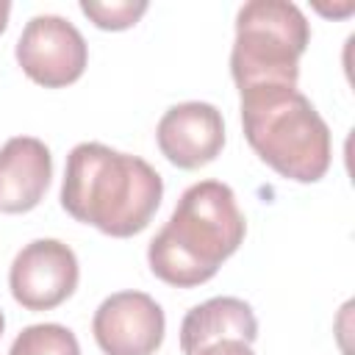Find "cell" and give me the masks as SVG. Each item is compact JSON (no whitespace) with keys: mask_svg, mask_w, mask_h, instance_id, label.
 I'll use <instances>...</instances> for the list:
<instances>
[{"mask_svg":"<svg viewBox=\"0 0 355 355\" xmlns=\"http://www.w3.org/2000/svg\"><path fill=\"white\" fill-rule=\"evenodd\" d=\"M8 355H80V347L69 327L44 322L25 327L14 338Z\"/></svg>","mask_w":355,"mask_h":355,"instance_id":"obj_11","label":"cell"},{"mask_svg":"<svg viewBox=\"0 0 355 355\" xmlns=\"http://www.w3.org/2000/svg\"><path fill=\"white\" fill-rule=\"evenodd\" d=\"M78 275V258L64 241L36 239L17 252L8 286L25 311H50L72 297Z\"/></svg>","mask_w":355,"mask_h":355,"instance_id":"obj_6","label":"cell"},{"mask_svg":"<svg viewBox=\"0 0 355 355\" xmlns=\"http://www.w3.org/2000/svg\"><path fill=\"white\" fill-rule=\"evenodd\" d=\"M247 222L236 194L222 180H200L189 186L169 222L147 247L150 269L175 288H194L211 280L244 241Z\"/></svg>","mask_w":355,"mask_h":355,"instance_id":"obj_2","label":"cell"},{"mask_svg":"<svg viewBox=\"0 0 355 355\" xmlns=\"http://www.w3.org/2000/svg\"><path fill=\"white\" fill-rule=\"evenodd\" d=\"M8 14H11V3L0 0V33H3V31H6V25H8Z\"/></svg>","mask_w":355,"mask_h":355,"instance_id":"obj_14","label":"cell"},{"mask_svg":"<svg viewBox=\"0 0 355 355\" xmlns=\"http://www.w3.org/2000/svg\"><path fill=\"white\" fill-rule=\"evenodd\" d=\"M3 327H6V316H3V311H0V336H3Z\"/></svg>","mask_w":355,"mask_h":355,"instance_id":"obj_15","label":"cell"},{"mask_svg":"<svg viewBox=\"0 0 355 355\" xmlns=\"http://www.w3.org/2000/svg\"><path fill=\"white\" fill-rule=\"evenodd\" d=\"M86 61V39L69 19L58 14L33 17L17 42V64L33 83L44 89L75 83L83 75Z\"/></svg>","mask_w":355,"mask_h":355,"instance_id":"obj_5","label":"cell"},{"mask_svg":"<svg viewBox=\"0 0 355 355\" xmlns=\"http://www.w3.org/2000/svg\"><path fill=\"white\" fill-rule=\"evenodd\" d=\"M53 178V155L36 136H14L0 147V211L36 208Z\"/></svg>","mask_w":355,"mask_h":355,"instance_id":"obj_9","label":"cell"},{"mask_svg":"<svg viewBox=\"0 0 355 355\" xmlns=\"http://www.w3.org/2000/svg\"><path fill=\"white\" fill-rule=\"evenodd\" d=\"M197 355H255L252 347L247 341H239V338H227V341H219V344H211L205 347L202 352Z\"/></svg>","mask_w":355,"mask_h":355,"instance_id":"obj_13","label":"cell"},{"mask_svg":"<svg viewBox=\"0 0 355 355\" xmlns=\"http://www.w3.org/2000/svg\"><path fill=\"white\" fill-rule=\"evenodd\" d=\"M241 125L250 147L280 178L316 183L330 169V128L300 89L258 86L241 92Z\"/></svg>","mask_w":355,"mask_h":355,"instance_id":"obj_3","label":"cell"},{"mask_svg":"<svg viewBox=\"0 0 355 355\" xmlns=\"http://www.w3.org/2000/svg\"><path fill=\"white\" fill-rule=\"evenodd\" d=\"M164 197L161 175L139 155L116 153L100 141H80L67 155L61 205L105 236L141 233Z\"/></svg>","mask_w":355,"mask_h":355,"instance_id":"obj_1","label":"cell"},{"mask_svg":"<svg viewBox=\"0 0 355 355\" xmlns=\"http://www.w3.org/2000/svg\"><path fill=\"white\" fill-rule=\"evenodd\" d=\"M161 155L178 169H200L225 147V122L216 105L189 100L172 105L155 128Z\"/></svg>","mask_w":355,"mask_h":355,"instance_id":"obj_8","label":"cell"},{"mask_svg":"<svg viewBox=\"0 0 355 355\" xmlns=\"http://www.w3.org/2000/svg\"><path fill=\"white\" fill-rule=\"evenodd\" d=\"M80 11L103 31H125L130 25L139 22V17L147 11V3L144 0H114V3H92V0H83L80 3Z\"/></svg>","mask_w":355,"mask_h":355,"instance_id":"obj_12","label":"cell"},{"mask_svg":"<svg viewBox=\"0 0 355 355\" xmlns=\"http://www.w3.org/2000/svg\"><path fill=\"white\" fill-rule=\"evenodd\" d=\"M258 336V322L252 308L239 297H214L194 305L180 322V349L183 355H197L211 344L239 338L252 344Z\"/></svg>","mask_w":355,"mask_h":355,"instance_id":"obj_10","label":"cell"},{"mask_svg":"<svg viewBox=\"0 0 355 355\" xmlns=\"http://www.w3.org/2000/svg\"><path fill=\"white\" fill-rule=\"evenodd\" d=\"M311 25L286 0H250L236 14L230 75L239 92L258 86L297 89L300 55L308 50Z\"/></svg>","mask_w":355,"mask_h":355,"instance_id":"obj_4","label":"cell"},{"mask_svg":"<svg viewBox=\"0 0 355 355\" xmlns=\"http://www.w3.org/2000/svg\"><path fill=\"white\" fill-rule=\"evenodd\" d=\"M166 319L161 305L144 291H116L100 302L92 333L105 355H155Z\"/></svg>","mask_w":355,"mask_h":355,"instance_id":"obj_7","label":"cell"}]
</instances>
